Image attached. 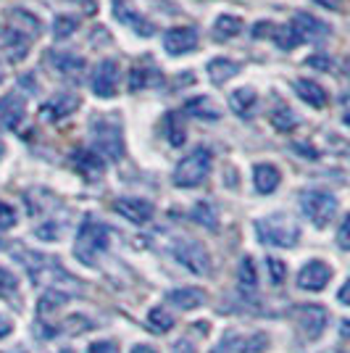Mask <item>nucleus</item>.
Here are the masks:
<instances>
[{
	"label": "nucleus",
	"instance_id": "1",
	"mask_svg": "<svg viewBox=\"0 0 350 353\" xmlns=\"http://www.w3.org/2000/svg\"><path fill=\"white\" fill-rule=\"evenodd\" d=\"M108 248V227L103 221L95 219H85L79 232H76V240H74V256L82 261V264H98V256H103Z\"/></svg>",
	"mask_w": 350,
	"mask_h": 353
},
{
	"label": "nucleus",
	"instance_id": "2",
	"mask_svg": "<svg viewBox=\"0 0 350 353\" xmlns=\"http://www.w3.org/2000/svg\"><path fill=\"white\" fill-rule=\"evenodd\" d=\"M256 232H258V240L266 243V245H277V248H292L300 237V230L298 224L285 216V214H274V216H266L256 224Z\"/></svg>",
	"mask_w": 350,
	"mask_h": 353
},
{
	"label": "nucleus",
	"instance_id": "3",
	"mask_svg": "<svg viewBox=\"0 0 350 353\" xmlns=\"http://www.w3.org/2000/svg\"><path fill=\"white\" fill-rule=\"evenodd\" d=\"M21 261L30 272L32 282H40V285H48L50 290H61L59 280L66 282V285H74V280L61 269V264L50 256H43V253H21Z\"/></svg>",
	"mask_w": 350,
	"mask_h": 353
},
{
	"label": "nucleus",
	"instance_id": "4",
	"mask_svg": "<svg viewBox=\"0 0 350 353\" xmlns=\"http://www.w3.org/2000/svg\"><path fill=\"white\" fill-rule=\"evenodd\" d=\"M211 172V150L208 148H195L190 156H185L174 169L176 188H198Z\"/></svg>",
	"mask_w": 350,
	"mask_h": 353
},
{
	"label": "nucleus",
	"instance_id": "5",
	"mask_svg": "<svg viewBox=\"0 0 350 353\" xmlns=\"http://www.w3.org/2000/svg\"><path fill=\"white\" fill-rule=\"evenodd\" d=\"M92 148L101 159L119 161L124 156V143H121V130L116 121H92Z\"/></svg>",
	"mask_w": 350,
	"mask_h": 353
},
{
	"label": "nucleus",
	"instance_id": "6",
	"mask_svg": "<svg viewBox=\"0 0 350 353\" xmlns=\"http://www.w3.org/2000/svg\"><path fill=\"white\" fill-rule=\"evenodd\" d=\"M303 211H306V216L316 227H327L329 221L335 219L337 214V201L335 195H329V192H321V190H311L303 195Z\"/></svg>",
	"mask_w": 350,
	"mask_h": 353
},
{
	"label": "nucleus",
	"instance_id": "7",
	"mask_svg": "<svg viewBox=\"0 0 350 353\" xmlns=\"http://www.w3.org/2000/svg\"><path fill=\"white\" fill-rule=\"evenodd\" d=\"M32 37H37V30H21V27H0V50L11 61H21L30 50Z\"/></svg>",
	"mask_w": 350,
	"mask_h": 353
},
{
	"label": "nucleus",
	"instance_id": "8",
	"mask_svg": "<svg viewBox=\"0 0 350 353\" xmlns=\"http://www.w3.org/2000/svg\"><path fill=\"white\" fill-rule=\"evenodd\" d=\"M176 261L187 266L192 274H211V256L200 243H182L174 248Z\"/></svg>",
	"mask_w": 350,
	"mask_h": 353
},
{
	"label": "nucleus",
	"instance_id": "9",
	"mask_svg": "<svg viewBox=\"0 0 350 353\" xmlns=\"http://www.w3.org/2000/svg\"><path fill=\"white\" fill-rule=\"evenodd\" d=\"M327 309L319 306V303H308V306H300L298 309V324L300 330L306 332L308 340H316L321 338V332L327 330Z\"/></svg>",
	"mask_w": 350,
	"mask_h": 353
},
{
	"label": "nucleus",
	"instance_id": "10",
	"mask_svg": "<svg viewBox=\"0 0 350 353\" xmlns=\"http://www.w3.org/2000/svg\"><path fill=\"white\" fill-rule=\"evenodd\" d=\"M329 280H332V269L324 264V261H308L300 269V274H298V285L303 290H313V293L324 290Z\"/></svg>",
	"mask_w": 350,
	"mask_h": 353
},
{
	"label": "nucleus",
	"instance_id": "11",
	"mask_svg": "<svg viewBox=\"0 0 350 353\" xmlns=\"http://www.w3.org/2000/svg\"><path fill=\"white\" fill-rule=\"evenodd\" d=\"M119 85V63L116 61H103L92 77V90L98 98H114Z\"/></svg>",
	"mask_w": 350,
	"mask_h": 353
},
{
	"label": "nucleus",
	"instance_id": "12",
	"mask_svg": "<svg viewBox=\"0 0 350 353\" xmlns=\"http://www.w3.org/2000/svg\"><path fill=\"white\" fill-rule=\"evenodd\" d=\"M198 45V32L192 27H174L163 34V48L172 56H182V53H192Z\"/></svg>",
	"mask_w": 350,
	"mask_h": 353
},
{
	"label": "nucleus",
	"instance_id": "13",
	"mask_svg": "<svg viewBox=\"0 0 350 353\" xmlns=\"http://www.w3.org/2000/svg\"><path fill=\"white\" fill-rule=\"evenodd\" d=\"M114 211L121 214L124 219L134 221V224H145L153 219V203L145 198H119L114 203Z\"/></svg>",
	"mask_w": 350,
	"mask_h": 353
},
{
	"label": "nucleus",
	"instance_id": "14",
	"mask_svg": "<svg viewBox=\"0 0 350 353\" xmlns=\"http://www.w3.org/2000/svg\"><path fill=\"white\" fill-rule=\"evenodd\" d=\"M290 27L295 30V34H298L300 40H313V43H316V40H324V37L329 34V27L311 14H298L292 19Z\"/></svg>",
	"mask_w": 350,
	"mask_h": 353
},
{
	"label": "nucleus",
	"instance_id": "15",
	"mask_svg": "<svg viewBox=\"0 0 350 353\" xmlns=\"http://www.w3.org/2000/svg\"><path fill=\"white\" fill-rule=\"evenodd\" d=\"M24 111H27V105H24L21 95H6V98H0V124L3 127L16 130L21 124V119H24Z\"/></svg>",
	"mask_w": 350,
	"mask_h": 353
},
{
	"label": "nucleus",
	"instance_id": "16",
	"mask_svg": "<svg viewBox=\"0 0 350 353\" xmlns=\"http://www.w3.org/2000/svg\"><path fill=\"white\" fill-rule=\"evenodd\" d=\"M72 161L76 166V172L85 179H98L103 174V169H105V163H103V159L95 150H76L72 156Z\"/></svg>",
	"mask_w": 350,
	"mask_h": 353
},
{
	"label": "nucleus",
	"instance_id": "17",
	"mask_svg": "<svg viewBox=\"0 0 350 353\" xmlns=\"http://www.w3.org/2000/svg\"><path fill=\"white\" fill-rule=\"evenodd\" d=\"M76 105H79V98H76V95H69V92H63V95H59V98H53L50 103H45L43 108H40V114H43L48 121H59V119L69 117Z\"/></svg>",
	"mask_w": 350,
	"mask_h": 353
},
{
	"label": "nucleus",
	"instance_id": "18",
	"mask_svg": "<svg viewBox=\"0 0 350 353\" xmlns=\"http://www.w3.org/2000/svg\"><path fill=\"white\" fill-rule=\"evenodd\" d=\"M169 303H174L176 309L182 311H192L205 303V290H200V288H176L169 293Z\"/></svg>",
	"mask_w": 350,
	"mask_h": 353
},
{
	"label": "nucleus",
	"instance_id": "19",
	"mask_svg": "<svg viewBox=\"0 0 350 353\" xmlns=\"http://www.w3.org/2000/svg\"><path fill=\"white\" fill-rule=\"evenodd\" d=\"M279 174L277 166H271V163H258L256 169H253V182H256V190L263 192V195H269V192H274L279 188Z\"/></svg>",
	"mask_w": 350,
	"mask_h": 353
},
{
	"label": "nucleus",
	"instance_id": "20",
	"mask_svg": "<svg viewBox=\"0 0 350 353\" xmlns=\"http://www.w3.org/2000/svg\"><path fill=\"white\" fill-rule=\"evenodd\" d=\"M295 90H298V95L308 105H313V108H324L327 105V90L321 88L319 82H313V79H298Z\"/></svg>",
	"mask_w": 350,
	"mask_h": 353
},
{
	"label": "nucleus",
	"instance_id": "21",
	"mask_svg": "<svg viewBox=\"0 0 350 353\" xmlns=\"http://www.w3.org/2000/svg\"><path fill=\"white\" fill-rule=\"evenodd\" d=\"M114 14H116L119 21L130 24V27L137 32V34H143V37H150V34H153V24H150V21H145L143 16L134 14L130 6H124V3H116V11H114Z\"/></svg>",
	"mask_w": 350,
	"mask_h": 353
},
{
	"label": "nucleus",
	"instance_id": "22",
	"mask_svg": "<svg viewBox=\"0 0 350 353\" xmlns=\"http://www.w3.org/2000/svg\"><path fill=\"white\" fill-rule=\"evenodd\" d=\"M256 103H258V98H256V92L248 88L234 90L232 98H229V105H232V111L237 117H253V114H256Z\"/></svg>",
	"mask_w": 350,
	"mask_h": 353
},
{
	"label": "nucleus",
	"instance_id": "23",
	"mask_svg": "<svg viewBox=\"0 0 350 353\" xmlns=\"http://www.w3.org/2000/svg\"><path fill=\"white\" fill-rule=\"evenodd\" d=\"M237 72H240V63H234V61H229V59H216L208 63V77H211V82H216V85H224V82L232 79Z\"/></svg>",
	"mask_w": 350,
	"mask_h": 353
},
{
	"label": "nucleus",
	"instance_id": "24",
	"mask_svg": "<svg viewBox=\"0 0 350 353\" xmlns=\"http://www.w3.org/2000/svg\"><path fill=\"white\" fill-rule=\"evenodd\" d=\"M161 82V74L156 69H143V66H134L130 74V90L137 92V90H145L147 85H156Z\"/></svg>",
	"mask_w": 350,
	"mask_h": 353
},
{
	"label": "nucleus",
	"instance_id": "25",
	"mask_svg": "<svg viewBox=\"0 0 350 353\" xmlns=\"http://www.w3.org/2000/svg\"><path fill=\"white\" fill-rule=\"evenodd\" d=\"M53 66L59 69L63 77H79V72L85 69V61L76 59V56H69V53H59V56H53Z\"/></svg>",
	"mask_w": 350,
	"mask_h": 353
},
{
	"label": "nucleus",
	"instance_id": "26",
	"mask_svg": "<svg viewBox=\"0 0 350 353\" xmlns=\"http://www.w3.org/2000/svg\"><path fill=\"white\" fill-rule=\"evenodd\" d=\"M243 30H245V27H243V21H240L237 16H221V19H216V37H219V40L237 37Z\"/></svg>",
	"mask_w": 350,
	"mask_h": 353
},
{
	"label": "nucleus",
	"instance_id": "27",
	"mask_svg": "<svg viewBox=\"0 0 350 353\" xmlns=\"http://www.w3.org/2000/svg\"><path fill=\"white\" fill-rule=\"evenodd\" d=\"M166 134H169L172 145H182L185 143V124H182V117L176 111L166 114Z\"/></svg>",
	"mask_w": 350,
	"mask_h": 353
},
{
	"label": "nucleus",
	"instance_id": "28",
	"mask_svg": "<svg viewBox=\"0 0 350 353\" xmlns=\"http://www.w3.org/2000/svg\"><path fill=\"white\" fill-rule=\"evenodd\" d=\"M69 301V295L61 293V290H48V293L40 298V303H37V314L40 316H48L53 309H59V306H63Z\"/></svg>",
	"mask_w": 350,
	"mask_h": 353
},
{
	"label": "nucleus",
	"instance_id": "29",
	"mask_svg": "<svg viewBox=\"0 0 350 353\" xmlns=\"http://www.w3.org/2000/svg\"><path fill=\"white\" fill-rule=\"evenodd\" d=\"M271 124L277 127L279 132H290V130L298 127V119H295V114H292L287 105H277L274 114H271Z\"/></svg>",
	"mask_w": 350,
	"mask_h": 353
},
{
	"label": "nucleus",
	"instance_id": "30",
	"mask_svg": "<svg viewBox=\"0 0 350 353\" xmlns=\"http://www.w3.org/2000/svg\"><path fill=\"white\" fill-rule=\"evenodd\" d=\"M271 37L277 40V45L282 48V50H292L295 45L303 43V40L295 34V30H292V27H274V30H271Z\"/></svg>",
	"mask_w": 350,
	"mask_h": 353
},
{
	"label": "nucleus",
	"instance_id": "31",
	"mask_svg": "<svg viewBox=\"0 0 350 353\" xmlns=\"http://www.w3.org/2000/svg\"><path fill=\"white\" fill-rule=\"evenodd\" d=\"M147 324L156 330V332H166V330H172V324H174V316L169 314L166 309H150L147 314Z\"/></svg>",
	"mask_w": 350,
	"mask_h": 353
},
{
	"label": "nucleus",
	"instance_id": "32",
	"mask_svg": "<svg viewBox=\"0 0 350 353\" xmlns=\"http://www.w3.org/2000/svg\"><path fill=\"white\" fill-rule=\"evenodd\" d=\"M187 114L192 117H205V119H219V111H216V105L211 103L208 98H195L187 103Z\"/></svg>",
	"mask_w": 350,
	"mask_h": 353
},
{
	"label": "nucleus",
	"instance_id": "33",
	"mask_svg": "<svg viewBox=\"0 0 350 353\" xmlns=\"http://www.w3.org/2000/svg\"><path fill=\"white\" fill-rule=\"evenodd\" d=\"M240 288L243 290H253L256 288V266H253V259H243V264H240Z\"/></svg>",
	"mask_w": 350,
	"mask_h": 353
},
{
	"label": "nucleus",
	"instance_id": "34",
	"mask_svg": "<svg viewBox=\"0 0 350 353\" xmlns=\"http://www.w3.org/2000/svg\"><path fill=\"white\" fill-rule=\"evenodd\" d=\"M16 288H19V282H16L14 272L0 266V298H11L16 293Z\"/></svg>",
	"mask_w": 350,
	"mask_h": 353
},
{
	"label": "nucleus",
	"instance_id": "35",
	"mask_svg": "<svg viewBox=\"0 0 350 353\" xmlns=\"http://www.w3.org/2000/svg\"><path fill=\"white\" fill-rule=\"evenodd\" d=\"M74 30H76V19H72V16H59L56 24H53V34H56L59 40H66Z\"/></svg>",
	"mask_w": 350,
	"mask_h": 353
},
{
	"label": "nucleus",
	"instance_id": "36",
	"mask_svg": "<svg viewBox=\"0 0 350 353\" xmlns=\"http://www.w3.org/2000/svg\"><path fill=\"white\" fill-rule=\"evenodd\" d=\"M192 216H195L198 221H203L208 230H216V214L211 211V206H208V203H200V206L192 211Z\"/></svg>",
	"mask_w": 350,
	"mask_h": 353
},
{
	"label": "nucleus",
	"instance_id": "37",
	"mask_svg": "<svg viewBox=\"0 0 350 353\" xmlns=\"http://www.w3.org/2000/svg\"><path fill=\"white\" fill-rule=\"evenodd\" d=\"M14 224H16L14 206H8V203H3V201H0V230H11Z\"/></svg>",
	"mask_w": 350,
	"mask_h": 353
},
{
	"label": "nucleus",
	"instance_id": "38",
	"mask_svg": "<svg viewBox=\"0 0 350 353\" xmlns=\"http://www.w3.org/2000/svg\"><path fill=\"white\" fill-rule=\"evenodd\" d=\"M266 345H269V338H266V335H253V338L243 345V353H263Z\"/></svg>",
	"mask_w": 350,
	"mask_h": 353
},
{
	"label": "nucleus",
	"instance_id": "39",
	"mask_svg": "<svg viewBox=\"0 0 350 353\" xmlns=\"http://www.w3.org/2000/svg\"><path fill=\"white\" fill-rule=\"evenodd\" d=\"M269 272H271V282H274V285H282V282H285V274H287V266L282 264L279 259H269Z\"/></svg>",
	"mask_w": 350,
	"mask_h": 353
},
{
	"label": "nucleus",
	"instance_id": "40",
	"mask_svg": "<svg viewBox=\"0 0 350 353\" xmlns=\"http://www.w3.org/2000/svg\"><path fill=\"white\" fill-rule=\"evenodd\" d=\"M88 353H119V345L114 340H98V343L90 345Z\"/></svg>",
	"mask_w": 350,
	"mask_h": 353
},
{
	"label": "nucleus",
	"instance_id": "41",
	"mask_svg": "<svg viewBox=\"0 0 350 353\" xmlns=\"http://www.w3.org/2000/svg\"><path fill=\"white\" fill-rule=\"evenodd\" d=\"M348 230H350V219H342V224H340V235H337V243H340V248H350Z\"/></svg>",
	"mask_w": 350,
	"mask_h": 353
},
{
	"label": "nucleus",
	"instance_id": "42",
	"mask_svg": "<svg viewBox=\"0 0 350 353\" xmlns=\"http://www.w3.org/2000/svg\"><path fill=\"white\" fill-rule=\"evenodd\" d=\"M271 30H274L271 21H258V24L253 27V37H266V34H271Z\"/></svg>",
	"mask_w": 350,
	"mask_h": 353
},
{
	"label": "nucleus",
	"instance_id": "43",
	"mask_svg": "<svg viewBox=\"0 0 350 353\" xmlns=\"http://www.w3.org/2000/svg\"><path fill=\"white\" fill-rule=\"evenodd\" d=\"M308 66H313V69H327V72H329V69H332V61L324 59V56H311V59H308Z\"/></svg>",
	"mask_w": 350,
	"mask_h": 353
},
{
	"label": "nucleus",
	"instance_id": "44",
	"mask_svg": "<svg viewBox=\"0 0 350 353\" xmlns=\"http://www.w3.org/2000/svg\"><path fill=\"white\" fill-rule=\"evenodd\" d=\"M319 6H324V8H332V11H337L340 6H342V0H316Z\"/></svg>",
	"mask_w": 350,
	"mask_h": 353
},
{
	"label": "nucleus",
	"instance_id": "45",
	"mask_svg": "<svg viewBox=\"0 0 350 353\" xmlns=\"http://www.w3.org/2000/svg\"><path fill=\"white\" fill-rule=\"evenodd\" d=\"M8 332H11V322H8V319H3V316H0V338H6V335H8Z\"/></svg>",
	"mask_w": 350,
	"mask_h": 353
},
{
	"label": "nucleus",
	"instance_id": "46",
	"mask_svg": "<svg viewBox=\"0 0 350 353\" xmlns=\"http://www.w3.org/2000/svg\"><path fill=\"white\" fill-rule=\"evenodd\" d=\"M132 353H158L156 348H150V345H134V351Z\"/></svg>",
	"mask_w": 350,
	"mask_h": 353
},
{
	"label": "nucleus",
	"instance_id": "47",
	"mask_svg": "<svg viewBox=\"0 0 350 353\" xmlns=\"http://www.w3.org/2000/svg\"><path fill=\"white\" fill-rule=\"evenodd\" d=\"M348 288H350V282H345L342 290H340V301H342V303H348Z\"/></svg>",
	"mask_w": 350,
	"mask_h": 353
},
{
	"label": "nucleus",
	"instance_id": "48",
	"mask_svg": "<svg viewBox=\"0 0 350 353\" xmlns=\"http://www.w3.org/2000/svg\"><path fill=\"white\" fill-rule=\"evenodd\" d=\"M174 353H192V348L187 343H176V351Z\"/></svg>",
	"mask_w": 350,
	"mask_h": 353
},
{
	"label": "nucleus",
	"instance_id": "49",
	"mask_svg": "<svg viewBox=\"0 0 350 353\" xmlns=\"http://www.w3.org/2000/svg\"><path fill=\"white\" fill-rule=\"evenodd\" d=\"M3 150H6V148H3V140H0V156H3Z\"/></svg>",
	"mask_w": 350,
	"mask_h": 353
},
{
	"label": "nucleus",
	"instance_id": "50",
	"mask_svg": "<svg viewBox=\"0 0 350 353\" xmlns=\"http://www.w3.org/2000/svg\"><path fill=\"white\" fill-rule=\"evenodd\" d=\"M0 79H3V74H0Z\"/></svg>",
	"mask_w": 350,
	"mask_h": 353
}]
</instances>
